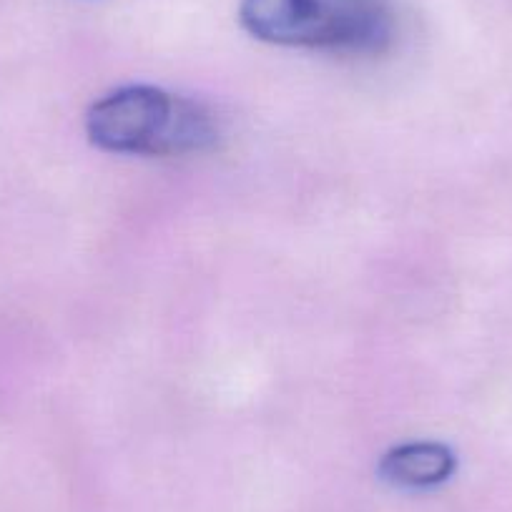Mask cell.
Returning <instances> with one entry per match:
<instances>
[{
	"instance_id": "obj_1",
	"label": "cell",
	"mask_w": 512,
	"mask_h": 512,
	"mask_svg": "<svg viewBox=\"0 0 512 512\" xmlns=\"http://www.w3.org/2000/svg\"><path fill=\"white\" fill-rule=\"evenodd\" d=\"M91 144L111 154L184 156L219 141V121L204 103L156 86H123L98 98L86 116Z\"/></svg>"
},
{
	"instance_id": "obj_2",
	"label": "cell",
	"mask_w": 512,
	"mask_h": 512,
	"mask_svg": "<svg viewBox=\"0 0 512 512\" xmlns=\"http://www.w3.org/2000/svg\"><path fill=\"white\" fill-rule=\"evenodd\" d=\"M239 21L264 43L377 56L397 36L390 0H241Z\"/></svg>"
},
{
	"instance_id": "obj_3",
	"label": "cell",
	"mask_w": 512,
	"mask_h": 512,
	"mask_svg": "<svg viewBox=\"0 0 512 512\" xmlns=\"http://www.w3.org/2000/svg\"><path fill=\"white\" fill-rule=\"evenodd\" d=\"M379 477L395 487L425 490L450 480L457 470V457L442 442H405L384 452Z\"/></svg>"
}]
</instances>
